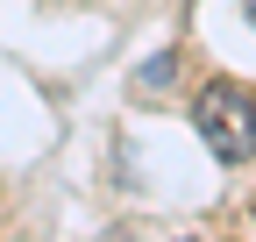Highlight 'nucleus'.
<instances>
[{
    "label": "nucleus",
    "instance_id": "nucleus-1",
    "mask_svg": "<svg viewBox=\"0 0 256 242\" xmlns=\"http://www.w3.org/2000/svg\"><path fill=\"white\" fill-rule=\"evenodd\" d=\"M192 121H200V142L220 164H249L256 157V100H249V86L214 78L200 93V107H192Z\"/></svg>",
    "mask_w": 256,
    "mask_h": 242
},
{
    "label": "nucleus",
    "instance_id": "nucleus-2",
    "mask_svg": "<svg viewBox=\"0 0 256 242\" xmlns=\"http://www.w3.org/2000/svg\"><path fill=\"white\" fill-rule=\"evenodd\" d=\"M249 22H256V0H249Z\"/></svg>",
    "mask_w": 256,
    "mask_h": 242
}]
</instances>
